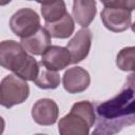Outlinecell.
<instances>
[{
	"mask_svg": "<svg viewBox=\"0 0 135 135\" xmlns=\"http://www.w3.org/2000/svg\"><path fill=\"white\" fill-rule=\"evenodd\" d=\"M96 128L92 135H114L135 124V74L127 77L120 92L96 108Z\"/></svg>",
	"mask_w": 135,
	"mask_h": 135,
	"instance_id": "6da1fadb",
	"label": "cell"
},
{
	"mask_svg": "<svg viewBox=\"0 0 135 135\" xmlns=\"http://www.w3.org/2000/svg\"><path fill=\"white\" fill-rule=\"evenodd\" d=\"M0 64L25 81H35L39 73V62L15 40L0 43Z\"/></svg>",
	"mask_w": 135,
	"mask_h": 135,
	"instance_id": "7a4b0ae2",
	"label": "cell"
},
{
	"mask_svg": "<svg viewBox=\"0 0 135 135\" xmlns=\"http://www.w3.org/2000/svg\"><path fill=\"white\" fill-rule=\"evenodd\" d=\"M96 121V113L92 102L78 101L73 104L69 114L58 122L60 135H90V130Z\"/></svg>",
	"mask_w": 135,
	"mask_h": 135,
	"instance_id": "3957f363",
	"label": "cell"
},
{
	"mask_svg": "<svg viewBox=\"0 0 135 135\" xmlns=\"http://www.w3.org/2000/svg\"><path fill=\"white\" fill-rule=\"evenodd\" d=\"M30 95V86L25 80L16 76H5L0 84V103L9 109L16 104H20L27 99Z\"/></svg>",
	"mask_w": 135,
	"mask_h": 135,
	"instance_id": "277c9868",
	"label": "cell"
},
{
	"mask_svg": "<svg viewBox=\"0 0 135 135\" xmlns=\"http://www.w3.org/2000/svg\"><path fill=\"white\" fill-rule=\"evenodd\" d=\"M9 27L12 32L21 39L27 38L41 27L40 18L38 14L32 8H20L11 17Z\"/></svg>",
	"mask_w": 135,
	"mask_h": 135,
	"instance_id": "5b68a950",
	"label": "cell"
},
{
	"mask_svg": "<svg viewBox=\"0 0 135 135\" xmlns=\"http://www.w3.org/2000/svg\"><path fill=\"white\" fill-rule=\"evenodd\" d=\"M103 25L111 32L120 33L131 26L132 15L130 11L116 7H105L100 14Z\"/></svg>",
	"mask_w": 135,
	"mask_h": 135,
	"instance_id": "8992f818",
	"label": "cell"
},
{
	"mask_svg": "<svg viewBox=\"0 0 135 135\" xmlns=\"http://www.w3.org/2000/svg\"><path fill=\"white\" fill-rule=\"evenodd\" d=\"M91 44V31L89 28H80L79 31H77L66 45V49L71 54L72 63H79L80 61H82L89 55Z\"/></svg>",
	"mask_w": 135,
	"mask_h": 135,
	"instance_id": "52a82bcc",
	"label": "cell"
},
{
	"mask_svg": "<svg viewBox=\"0 0 135 135\" xmlns=\"http://www.w3.org/2000/svg\"><path fill=\"white\" fill-rule=\"evenodd\" d=\"M31 114L36 123L40 126H52L57 121L59 109L53 99L42 98L34 103Z\"/></svg>",
	"mask_w": 135,
	"mask_h": 135,
	"instance_id": "ba28073f",
	"label": "cell"
},
{
	"mask_svg": "<svg viewBox=\"0 0 135 135\" xmlns=\"http://www.w3.org/2000/svg\"><path fill=\"white\" fill-rule=\"evenodd\" d=\"M63 88L68 93L77 94L85 91L90 83L91 77L86 70L80 66H74L68 69L62 78Z\"/></svg>",
	"mask_w": 135,
	"mask_h": 135,
	"instance_id": "9c48e42d",
	"label": "cell"
},
{
	"mask_svg": "<svg viewBox=\"0 0 135 135\" xmlns=\"http://www.w3.org/2000/svg\"><path fill=\"white\" fill-rule=\"evenodd\" d=\"M41 63L51 71H61L72 63L71 54L66 47L51 45L41 57Z\"/></svg>",
	"mask_w": 135,
	"mask_h": 135,
	"instance_id": "30bf717a",
	"label": "cell"
},
{
	"mask_svg": "<svg viewBox=\"0 0 135 135\" xmlns=\"http://www.w3.org/2000/svg\"><path fill=\"white\" fill-rule=\"evenodd\" d=\"M21 45L32 55H41L51 46V35L45 27H40L35 34L21 39Z\"/></svg>",
	"mask_w": 135,
	"mask_h": 135,
	"instance_id": "8fae6325",
	"label": "cell"
},
{
	"mask_svg": "<svg viewBox=\"0 0 135 135\" xmlns=\"http://www.w3.org/2000/svg\"><path fill=\"white\" fill-rule=\"evenodd\" d=\"M72 15L74 20L82 26V28H88L96 15V1L75 0L73 2Z\"/></svg>",
	"mask_w": 135,
	"mask_h": 135,
	"instance_id": "7c38bea8",
	"label": "cell"
},
{
	"mask_svg": "<svg viewBox=\"0 0 135 135\" xmlns=\"http://www.w3.org/2000/svg\"><path fill=\"white\" fill-rule=\"evenodd\" d=\"M44 27L47 30L51 37L57 39H65L74 33L75 24L74 19L68 13L63 18L54 23H45Z\"/></svg>",
	"mask_w": 135,
	"mask_h": 135,
	"instance_id": "4fadbf2b",
	"label": "cell"
},
{
	"mask_svg": "<svg viewBox=\"0 0 135 135\" xmlns=\"http://www.w3.org/2000/svg\"><path fill=\"white\" fill-rule=\"evenodd\" d=\"M40 11L45 23H54L63 18L68 12L63 1H55L47 3H40Z\"/></svg>",
	"mask_w": 135,
	"mask_h": 135,
	"instance_id": "5bb4252c",
	"label": "cell"
},
{
	"mask_svg": "<svg viewBox=\"0 0 135 135\" xmlns=\"http://www.w3.org/2000/svg\"><path fill=\"white\" fill-rule=\"evenodd\" d=\"M34 82L40 89L53 90V89L58 88V85L60 83V76L57 72L47 70L40 61L39 62V73Z\"/></svg>",
	"mask_w": 135,
	"mask_h": 135,
	"instance_id": "9a60e30c",
	"label": "cell"
},
{
	"mask_svg": "<svg viewBox=\"0 0 135 135\" xmlns=\"http://www.w3.org/2000/svg\"><path fill=\"white\" fill-rule=\"evenodd\" d=\"M116 65L124 72L135 74V46H128L120 50L116 56Z\"/></svg>",
	"mask_w": 135,
	"mask_h": 135,
	"instance_id": "2e32d148",
	"label": "cell"
},
{
	"mask_svg": "<svg viewBox=\"0 0 135 135\" xmlns=\"http://www.w3.org/2000/svg\"><path fill=\"white\" fill-rule=\"evenodd\" d=\"M105 7H116L123 8L132 12L135 9V0H115V1H102L101 2Z\"/></svg>",
	"mask_w": 135,
	"mask_h": 135,
	"instance_id": "e0dca14e",
	"label": "cell"
},
{
	"mask_svg": "<svg viewBox=\"0 0 135 135\" xmlns=\"http://www.w3.org/2000/svg\"><path fill=\"white\" fill-rule=\"evenodd\" d=\"M131 28H132V31L135 33V21H134V22L131 24Z\"/></svg>",
	"mask_w": 135,
	"mask_h": 135,
	"instance_id": "ac0fdd59",
	"label": "cell"
},
{
	"mask_svg": "<svg viewBox=\"0 0 135 135\" xmlns=\"http://www.w3.org/2000/svg\"><path fill=\"white\" fill-rule=\"evenodd\" d=\"M35 135H46V134H35Z\"/></svg>",
	"mask_w": 135,
	"mask_h": 135,
	"instance_id": "d6986e66",
	"label": "cell"
}]
</instances>
